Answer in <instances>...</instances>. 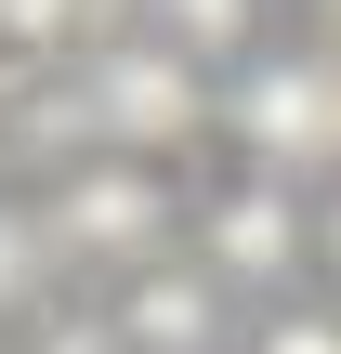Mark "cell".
Instances as JSON below:
<instances>
[{"mask_svg": "<svg viewBox=\"0 0 341 354\" xmlns=\"http://www.w3.org/2000/svg\"><path fill=\"white\" fill-rule=\"evenodd\" d=\"M66 118H79L105 158H158V145H184L197 118H223V92H210L197 53H171L158 26H131V39H92V53H79Z\"/></svg>", "mask_w": 341, "mask_h": 354, "instance_id": "6da1fadb", "label": "cell"}, {"mask_svg": "<svg viewBox=\"0 0 341 354\" xmlns=\"http://www.w3.org/2000/svg\"><path fill=\"white\" fill-rule=\"evenodd\" d=\"M223 131L250 145V171H341V53H250L223 79Z\"/></svg>", "mask_w": 341, "mask_h": 354, "instance_id": "7a4b0ae2", "label": "cell"}, {"mask_svg": "<svg viewBox=\"0 0 341 354\" xmlns=\"http://www.w3.org/2000/svg\"><path fill=\"white\" fill-rule=\"evenodd\" d=\"M39 236H53V263L145 276V263H171V184H158L145 158H92V171H66V184L39 197Z\"/></svg>", "mask_w": 341, "mask_h": 354, "instance_id": "3957f363", "label": "cell"}, {"mask_svg": "<svg viewBox=\"0 0 341 354\" xmlns=\"http://www.w3.org/2000/svg\"><path fill=\"white\" fill-rule=\"evenodd\" d=\"M302 250H315V210H302L276 171H237V184L197 210V263H210L223 289H289Z\"/></svg>", "mask_w": 341, "mask_h": 354, "instance_id": "277c9868", "label": "cell"}, {"mask_svg": "<svg viewBox=\"0 0 341 354\" xmlns=\"http://www.w3.org/2000/svg\"><path fill=\"white\" fill-rule=\"evenodd\" d=\"M118 342L131 354H223V276L210 263H145V276H118Z\"/></svg>", "mask_w": 341, "mask_h": 354, "instance_id": "5b68a950", "label": "cell"}, {"mask_svg": "<svg viewBox=\"0 0 341 354\" xmlns=\"http://www.w3.org/2000/svg\"><path fill=\"white\" fill-rule=\"evenodd\" d=\"M145 26L171 53H197V66H223V79L263 53V0H145Z\"/></svg>", "mask_w": 341, "mask_h": 354, "instance_id": "8992f818", "label": "cell"}, {"mask_svg": "<svg viewBox=\"0 0 341 354\" xmlns=\"http://www.w3.org/2000/svg\"><path fill=\"white\" fill-rule=\"evenodd\" d=\"M118 0H0V53H66V39H105Z\"/></svg>", "mask_w": 341, "mask_h": 354, "instance_id": "52a82bcc", "label": "cell"}, {"mask_svg": "<svg viewBox=\"0 0 341 354\" xmlns=\"http://www.w3.org/2000/svg\"><path fill=\"white\" fill-rule=\"evenodd\" d=\"M39 263H53L39 210H0V315H13V302H39Z\"/></svg>", "mask_w": 341, "mask_h": 354, "instance_id": "ba28073f", "label": "cell"}, {"mask_svg": "<svg viewBox=\"0 0 341 354\" xmlns=\"http://www.w3.org/2000/svg\"><path fill=\"white\" fill-rule=\"evenodd\" d=\"M26 354H131V342H118V315H53Z\"/></svg>", "mask_w": 341, "mask_h": 354, "instance_id": "9c48e42d", "label": "cell"}, {"mask_svg": "<svg viewBox=\"0 0 341 354\" xmlns=\"http://www.w3.org/2000/svg\"><path fill=\"white\" fill-rule=\"evenodd\" d=\"M250 354H341V315H263Z\"/></svg>", "mask_w": 341, "mask_h": 354, "instance_id": "30bf717a", "label": "cell"}, {"mask_svg": "<svg viewBox=\"0 0 341 354\" xmlns=\"http://www.w3.org/2000/svg\"><path fill=\"white\" fill-rule=\"evenodd\" d=\"M315 250H329V276H341V197H329V210H315Z\"/></svg>", "mask_w": 341, "mask_h": 354, "instance_id": "8fae6325", "label": "cell"}, {"mask_svg": "<svg viewBox=\"0 0 341 354\" xmlns=\"http://www.w3.org/2000/svg\"><path fill=\"white\" fill-rule=\"evenodd\" d=\"M315 13H329V26H341V0H315Z\"/></svg>", "mask_w": 341, "mask_h": 354, "instance_id": "7c38bea8", "label": "cell"}]
</instances>
